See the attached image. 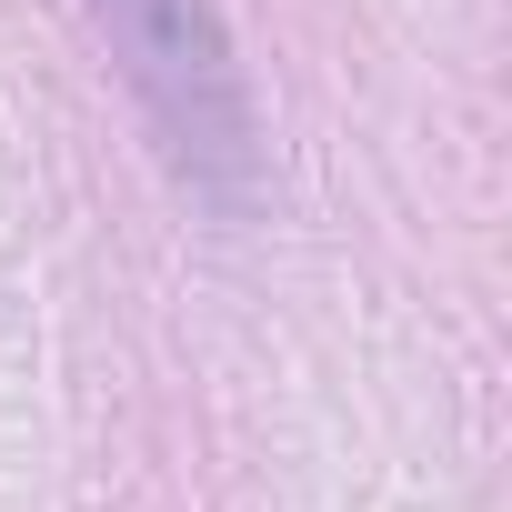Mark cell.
<instances>
[{"instance_id":"obj_1","label":"cell","mask_w":512,"mask_h":512,"mask_svg":"<svg viewBox=\"0 0 512 512\" xmlns=\"http://www.w3.org/2000/svg\"><path fill=\"white\" fill-rule=\"evenodd\" d=\"M101 51L121 61L131 101L151 111L161 151L211 191V201H251L262 181V141H251V91H241V51L221 31V0H81Z\"/></svg>"}]
</instances>
